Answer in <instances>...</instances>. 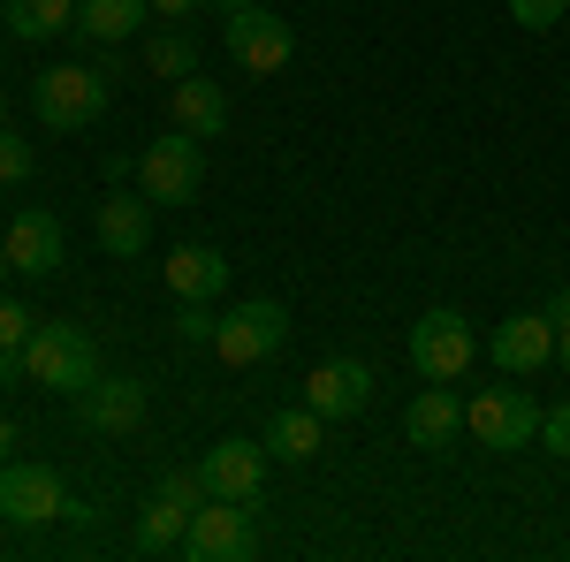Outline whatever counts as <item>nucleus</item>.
Listing matches in <instances>:
<instances>
[{
    "label": "nucleus",
    "mask_w": 570,
    "mask_h": 562,
    "mask_svg": "<svg viewBox=\"0 0 570 562\" xmlns=\"http://www.w3.org/2000/svg\"><path fill=\"white\" fill-rule=\"evenodd\" d=\"M464 433L480 448H494V456H518V448L540 441V403L525 388H510V373H502V388H480L464 403Z\"/></svg>",
    "instance_id": "nucleus-5"
},
{
    "label": "nucleus",
    "mask_w": 570,
    "mask_h": 562,
    "mask_svg": "<svg viewBox=\"0 0 570 562\" xmlns=\"http://www.w3.org/2000/svg\"><path fill=\"white\" fill-rule=\"evenodd\" d=\"M145 69H153V77H168V85H183V77L198 69L190 31H153V39H145Z\"/></svg>",
    "instance_id": "nucleus-23"
},
{
    "label": "nucleus",
    "mask_w": 570,
    "mask_h": 562,
    "mask_svg": "<svg viewBox=\"0 0 570 562\" xmlns=\"http://www.w3.org/2000/svg\"><path fill=\"white\" fill-rule=\"evenodd\" d=\"M77 411H85V433H107V441H122V433L145 426V381H115V373H99L85 395H77Z\"/></svg>",
    "instance_id": "nucleus-13"
},
{
    "label": "nucleus",
    "mask_w": 570,
    "mask_h": 562,
    "mask_svg": "<svg viewBox=\"0 0 570 562\" xmlns=\"http://www.w3.org/2000/svg\"><path fill=\"white\" fill-rule=\"evenodd\" d=\"M107 69L99 61H61V69H46L31 77V115H39V130H91L99 115H107Z\"/></svg>",
    "instance_id": "nucleus-1"
},
{
    "label": "nucleus",
    "mask_w": 570,
    "mask_h": 562,
    "mask_svg": "<svg viewBox=\"0 0 570 562\" xmlns=\"http://www.w3.org/2000/svg\"><path fill=\"white\" fill-rule=\"evenodd\" d=\"M176 343L183 349H214V312H206V304H183L176 312Z\"/></svg>",
    "instance_id": "nucleus-25"
},
{
    "label": "nucleus",
    "mask_w": 570,
    "mask_h": 562,
    "mask_svg": "<svg viewBox=\"0 0 570 562\" xmlns=\"http://www.w3.org/2000/svg\"><path fill=\"white\" fill-rule=\"evenodd\" d=\"M403 433H411V448H449V441L464 433V403L449 395V381H426V388L411 395V411H403Z\"/></svg>",
    "instance_id": "nucleus-17"
},
{
    "label": "nucleus",
    "mask_w": 570,
    "mask_h": 562,
    "mask_svg": "<svg viewBox=\"0 0 570 562\" xmlns=\"http://www.w3.org/2000/svg\"><path fill=\"white\" fill-rule=\"evenodd\" d=\"M160 282H168L183 304H214L220 289H228V259H220L214 244H183V252H168Z\"/></svg>",
    "instance_id": "nucleus-18"
},
{
    "label": "nucleus",
    "mask_w": 570,
    "mask_h": 562,
    "mask_svg": "<svg viewBox=\"0 0 570 562\" xmlns=\"http://www.w3.org/2000/svg\"><path fill=\"white\" fill-rule=\"evenodd\" d=\"M282 343H289V304H274V297H244L214 319V357L220 365H259V357H274Z\"/></svg>",
    "instance_id": "nucleus-6"
},
{
    "label": "nucleus",
    "mask_w": 570,
    "mask_h": 562,
    "mask_svg": "<svg viewBox=\"0 0 570 562\" xmlns=\"http://www.w3.org/2000/svg\"><path fill=\"white\" fill-rule=\"evenodd\" d=\"M0 16H8V39H23V46L77 31V0H0Z\"/></svg>",
    "instance_id": "nucleus-21"
},
{
    "label": "nucleus",
    "mask_w": 570,
    "mask_h": 562,
    "mask_svg": "<svg viewBox=\"0 0 570 562\" xmlns=\"http://www.w3.org/2000/svg\"><path fill=\"white\" fill-rule=\"evenodd\" d=\"M31 327H39V319H31L23 304L0 297V349H23V343H31Z\"/></svg>",
    "instance_id": "nucleus-28"
},
{
    "label": "nucleus",
    "mask_w": 570,
    "mask_h": 562,
    "mask_svg": "<svg viewBox=\"0 0 570 562\" xmlns=\"http://www.w3.org/2000/svg\"><path fill=\"white\" fill-rule=\"evenodd\" d=\"M206 8H214V0H153L160 23H190V16H206Z\"/></svg>",
    "instance_id": "nucleus-30"
},
{
    "label": "nucleus",
    "mask_w": 570,
    "mask_h": 562,
    "mask_svg": "<svg viewBox=\"0 0 570 562\" xmlns=\"http://www.w3.org/2000/svg\"><path fill=\"white\" fill-rule=\"evenodd\" d=\"M556 357H563V365H570V319H563V327H556Z\"/></svg>",
    "instance_id": "nucleus-34"
},
{
    "label": "nucleus",
    "mask_w": 570,
    "mask_h": 562,
    "mask_svg": "<svg viewBox=\"0 0 570 562\" xmlns=\"http://www.w3.org/2000/svg\"><path fill=\"white\" fill-rule=\"evenodd\" d=\"M214 8H220V16H236V8H252V0H214Z\"/></svg>",
    "instance_id": "nucleus-35"
},
{
    "label": "nucleus",
    "mask_w": 570,
    "mask_h": 562,
    "mask_svg": "<svg viewBox=\"0 0 570 562\" xmlns=\"http://www.w3.org/2000/svg\"><path fill=\"white\" fill-rule=\"evenodd\" d=\"M198 472H206V494H220V502H259L266 448L228 433V441H214V448H206V464H198Z\"/></svg>",
    "instance_id": "nucleus-14"
},
{
    "label": "nucleus",
    "mask_w": 570,
    "mask_h": 562,
    "mask_svg": "<svg viewBox=\"0 0 570 562\" xmlns=\"http://www.w3.org/2000/svg\"><path fill=\"white\" fill-rule=\"evenodd\" d=\"M0 122H8V91H0Z\"/></svg>",
    "instance_id": "nucleus-37"
},
{
    "label": "nucleus",
    "mask_w": 570,
    "mask_h": 562,
    "mask_svg": "<svg viewBox=\"0 0 570 562\" xmlns=\"http://www.w3.org/2000/svg\"><path fill=\"white\" fill-rule=\"evenodd\" d=\"M183 532H190V510L153 486V502L137 510V555H183Z\"/></svg>",
    "instance_id": "nucleus-22"
},
{
    "label": "nucleus",
    "mask_w": 570,
    "mask_h": 562,
    "mask_svg": "<svg viewBox=\"0 0 570 562\" xmlns=\"http://www.w3.org/2000/svg\"><path fill=\"white\" fill-rule=\"evenodd\" d=\"M320 448H327V418H320L312 403L274 411V418H266V456H282V464H312Z\"/></svg>",
    "instance_id": "nucleus-19"
},
{
    "label": "nucleus",
    "mask_w": 570,
    "mask_h": 562,
    "mask_svg": "<svg viewBox=\"0 0 570 562\" xmlns=\"http://www.w3.org/2000/svg\"><path fill=\"white\" fill-rule=\"evenodd\" d=\"M137 190L153 206H198V190H206V137H190V130L153 137L137 152Z\"/></svg>",
    "instance_id": "nucleus-2"
},
{
    "label": "nucleus",
    "mask_w": 570,
    "mask_h": 562,
    "mask_svg": "<svg viewBox=\"0 0 570 562\" xmlns=\"http://www.w3.org/2000/svg\"><path fill=\"white\" fill-rule=\"evenodd\" d=\"M540 441H548V448H556V456L570 464V403H556V411H540Z\"/></svg>",
    "instance_id": "nucleus-29"
},
{
    "label": "nucleus",
    "mask_w": 570,
    "mask_h": 562,
    "mask_svg": "<svg viewBox=\"0 0 570 562\" xmlns=\"http://www.w3.org/2000/svg\"><path fill=\"white\" fill-rule=\"evenodd\" d=\"M548 312H556V327H563V319H570V282H563V289H556V297H548Z\"/></svg>",
    "instance_id": "nucleus-33"
},
{
    "label": "nucleus",
    "mask_w": 570,
    "mask_h": 562,
    "mask_svg": "<svg viewBox=\"0 0 570 562\" xmlns=\"http://www.w3.org/2000/svg\"><path fill=\"white\" fill-rule=\"evenodd\" d=\"M23 373H31V365H23V349H0V388H16Z\"/></svg>",
    "instance_id": "nucleus-31"
},
{
    "label": "nucleus",
    "mask_w": 570,
    "mask_h": 562,
    "mask_svg": "<svg viewBox=\"0 0 570 562\" xmlns=\"http://www.w3.org/2000/svg\"><path fill=\"white\" fill-rule=\"evenodd\" d=\"M0 244H8V259H16L23 282H46V274L61 266V220L53 214H16L0 228Z\"/></svg>",
    "instance_id": "nucleus-15"
},
{
    "label": "nucleus",
    "mask_w": 570,
    "mask_h": 562,
    "mask_svg": "<svg viewBox=\"0 0 570 562\" xmlns=\"http://www.w3.org/2000/svg\"><path fill=\"white\" fill-rule=\"evenodd\" d=\"M220 46H228V61H236L244 77H282V69L297 61V23L252 0V8H236V16L220 23Z\"/></svg>",
    "instance_id": "nucleus-4"
},
{
    "label": "nucleus",
    "mask_w": 570,
    "mask_h": 562,
    "mask_svg": "<svg viewBox=\"0 0 570 562\" xmlns=\"http://www.w3.org/2000/svg\"><path fill=\"white\" fill-rule=\"evenodd\" d=\"M305 403L327 418V426L357 418V411L373 403V373H365V357H320V365L305 373Z\"/></svg>",
    "instance_id": "nucleus-11"
},
{
    "label": "nucleus",
    "mask_w": 570,
    "mask_h": 562,
    "mask_svg": "<svg viewBox=\"0 0 570 562\" xmlns=\"http://www.w3.org/2000/svg\"><path fill=\"white\" fill-rule=\"evenodd\" d=\"M145 16H153V0H77V39L122 46L145 31Z\"/></svg>",
    "instance_id": "nucleus-20"
},
{
    "label": "nucleus",
    "mask_w": 570,
    "mask_h": 562,
    "mask_svg": "<svg viewBox=\"0 0 570 562\" xmlns=\"http://www.w3.org/2000/svg\"><path fill=\"white\" fill-rule=\"evenodd\" d=\"M472 357H480V335H472V319L464 312H449V304H434V312H419V327H411V365H419V381H464L472 373Z\"/></svg>",
    "instance_id": "nucleus-7"
},
{
    "label": "nucleus",
    "mask_w": 570,
    "mask_h": 562,
    "mask_svg": "<svg viewBox=\"0 0 570 562\" xmlns=\"http://www.w3.org/2000/svg\"><path fill=\"white\" fill-rule=\"evenodd\" d=\"M8 274H16V259H8V244H0V282H8Z\"/></svg>",
    "instance_id": "nucleus-36"
},
{
    "label": "nucleus",
    "mask_w": 570,
    "mask_h": 562,
    "mask_svg": "<svg viewBox=\"0 0 570 562\" xmlns=\"http://www.w3.org/2000/svg\"><path fill=\"white\" fill-rule=\"evenodd\" d=\"M487 357H494L510 381H532V373H548V365H556V312H510V319L494 327Z\"/></svg>",
    "instance_id": "nucleus-10"
},
{
    "label": "nucleus",
    "mask_w": 570,
    "mask_h": 562,
    "mask_svg": "<svg viewBox=\"0 0 570 562\" xmlns=\"http://www.w3.org/2000/svg\"><path fill=\"white\" fill-rule=\"evenodd\" d=\"M91 236H99L107 259H145V244H153V198L115 183V190L99 198V214H91Z\"/></svg>",
    "instance_id": "nucleus-12"
},
{
    "label": "nucleus",
    "mask_w": 570,
    "mask_h": 562,
    "mask_svg": "<svg viewBox=\"0 0 570 562\" xmlns=\"http://www.w3.org/2000/svg\"><path fill=\"white\" fill-rule=\"evenodd\" d=\"M0 517L8 524H53L69 517V486L53 464H31V456H8L0 464Z\"/></svg>",
    "instance_id": "nucleus-9"
},
{
    "label": "nucleus",
    "mask_w": 570,
    "mask_h": 562,
    "mask_svg": "<svg viewBox=\"0 0 570 562\" xmlns=\"http://www.w3.org/2000/svg\"><path fill=\"white\" fill-rule=\"evenodd\" d=\"M168 122H176V130H190V137H206V145H214V137L228 130V91H220L214 77H198V69H190V77H183V85H168Z\"/></svg>",
    "instance_id": "nucleus-16"
},
{
    "label": "nucleus",
    "mask_w": 570,
    "mask_h": 562,
    "mask_svg": "<svg viewBox=\"0 0 570 562\" xmlns=\"http://www.w3.org/2000/svg\"><path fill=\"white\" fill-rule=\"evenodd\" d=\"M183 555L190 562H252L259 555V524H252V502H206L190 510V532H183Z\"/></svg>",
    "instance_id": "nucleus-8"
},
{
    "label": "nucleus",
    "mask_w": 570,
    "mask_h": 562,
    "mask_svg": "<svg viewBox=\"0 0 570 562\" xmlns=\"http://www.w3.org/2000/svg\"><path fill=\"white\" fill-rule=\"evenodd\" d=\"M23 175H31V145H23V130L0 122V183H23Z\"/></svg>",
    "instance_id": "nucleus-27"
},
{
    "label": "nucleus",
    "mask_w": 570,
    "mask_h": 562,
    "mask_svg": "<svg viewBox=\"0 0 570 562\" xmlns=\"http://www.w3.org/2000/svg\"><path fill=\"white\" fill-rule=\"evenodd\" d=\"M16 448H23V426H16V418H0V464H8Z\"/></svg>",
    "instance_id": "nucleus-32"
},
{
    "label": "nucleus",
    "mask_w": 570,
    "mask_h": 562,
    "mask_svg": "<svg viewBox=\"0 0 570 562\" xmlns=\"http://www.w3.org/2000/svg\"><path fill=\"white\" fill-rule=\"evenodd\" d=\"M563 8H570V0H510V23H525V31H556Z\"/></svg>",
    "instance_id": "nucleus-26"
},
{
    "label": "nucleus",
    "mask_w": 570,
    "mask_h": 562,
    "mask_svg": "<svg viewBox=\"0 0 570 562\" xmlns=\"http://www.w3.org/2000/svg\"><path fill=\"white\" fill-rule=\"evenodd\" d=\"M160 494H168V502H183V510H206V502H214V494H206V472H190V464L160 472Z\"/></svg>",
    "instance_id": "nucleus-24"
},
{
    "label": "nucleus",
    "mask_w": 570,
    "mask_h": 562,
    "mask_svg": "<svg viewBox=\"0 0 570 562\" xmlns=\"http://www.w3.org/2000/svg\"><path fill=\"white\" fill-rule=\"evenodd\" d=\"M23 365H31V381L53 395H85L99 381V343H91L85 327H61V319H39L31 327V343H23Z\"/></svg>",
    "instance_id": "nucleus-3"
}]
</instances>
